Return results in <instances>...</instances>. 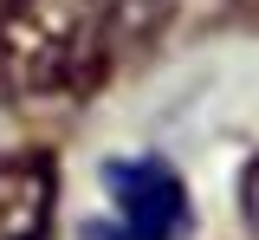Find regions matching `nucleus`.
<instances>
[{
	"label": "nucleus",
	"instance_id": "f257e3e1",
	"mask_svg": "<svg viewBox=\"0 0 259 240\" xmlns=\"http://www.w3.org/2000/svg\"><path fill=\"white\" fill-rule=\"evenodd\" d=\"M110 20L97 0H7L0 13V71L13 98L78 91L104 65Z\"/></svg>",
	"mask_w": 259,
	"mask_h": 240
},
{
	"label": "nucleus",
	"instance_id": "f03ea898",
	"mask_svg": "<svg viewBox=\"0 0 259 240\" xmlns=\"http://www.w3.org/2000/svg\"><path fill=\"white\" fill-rule=\"evenodd\" d=\"M104 195H110L117 221H123V234H110V240H182L188 234V188L156 156L104 163Z\"/></svg>",
	"mask_w": 259,
	"mask_h": 240
},
{
	"label": "nucleus",
	"instance_id": "7ed1b4c3",
	"mask_svg": "<svg viewBox=\"0 0 259 240\" xmlns=\"http://www.w3.org/2000/svg\"><path fill=\"white\" fill-rule=\"evenodd\" d=\"M52 202H59V175L52 156H7L0 163V240H46L52 234Z\"/></svg>",
	"mask_w": 259,
	"mask_h": 240
},
{
	"label": "nucleus",
	"instance_id": "20e7f679",
	"mask_svg": "<svg viewBox=\"0 0 259 240\" xmlns=\"http://www.w3.org/2000/svg\"><path fill=\"white\" fill-rule=\"evenodd\" d=\"M240 214H246V227H259V156L246 169V182H240Z\"/></svg>",
	"mask_w": 259,
	"mask_h": 240
}]
</instances>
